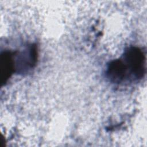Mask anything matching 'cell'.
Returning <instances> with one entry per match:
<instances>
[{
    "instance_id": "1",
    "label": "cell",
    "mask_w": 147,
    "mask_h": 147,
    "mask_svg": "<svg viewBox=\"0 0 147 147\" xmlns=\"http://www.w3.org/2000/svg\"><path fill=\"white\" fill-rule=\"evenodd\" d=\"M121 60L125 79L131 76L135 78H141L145 73V56L141 49L131 47L124 52Z\"/></svg>"
},
{
    "instance_id": "2",
    "label": "cell",
    "mask_w": 147,
    "mask_h": 147,
    "mask_svg": "<svg viewBox=\"0 0 147 147\" xmlns=\"http://www.w3.org/2000/svg\"><path fill=\"white\" fill-rule=\"evenodd\" d=\"M13 55L10 52H5L1 55V78L2 84L7 82L14 72V61Z\"/></svg>"
}]
</instances>
